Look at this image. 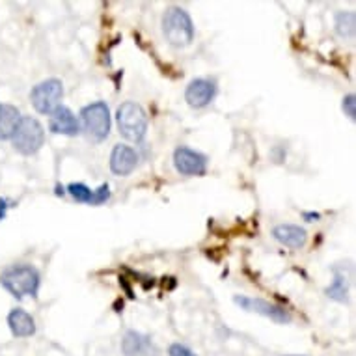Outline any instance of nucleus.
Wrapping results in <instances>:
<instances>
[{
    "label": "nucleus",
    "mask_w": 356,
    "mask_h": 356,
    "mask_svg": "<svg viewBox=\"0 0 356 356\" xmlns=\"http://www.w3.org/2000/svg\"><path fill=\"white\" fill-rule=\"evenodd\" d=\"M108 200H111V187L108 183H103L97 191H94V205L105 204Z\"/></svg>",
    "instance_id": "20"
},
{
    "label": "nucleus",
    "mask_w": 356,
    "mask_h": 356,
    "mask_svg": "<svg viewBox=\"0 0 356 356\" xmlns=\"http://www.w3.org/2000/svg\"><path fill=\"white\" fill-rule=\"evenodd\" d=\"M302 218L306 222H316L321 218V215H319V213H316V211H312V213H302Z\"/></svg>",
    "instance_id": "23"
},
{
    "label": "nucleus",
    "mask_w": 356,
    "mask_h": 356,
    "mask_svg": "<svg viewBox=\"0 0 356 356\" xmlns=\"http://www.w3.org/2000/svg\"><path fill=\"white\" fill-rule=\"evenodd\" d=\"M163 34L172 47H187L194 40V23L187 10L170 6L163 15Z\"/></svg>",
    "instance_id": "2"
},
{
    "label": "nucleus",
    "mask_w": 356,
    "mask_h": 356,
    "mask_svg": "<svg viewBox=\"0 0 356 356\" xmlns=\"http://www.w3.org/2000/svg\"><path fill=\"white\" fill-rule=\"evenodd\" d=\"M8 327L15 338H30L35 334V321L23 308H13L8 314Z\"/></svg>",
    "instance_id": "14"
},
{
    "label": "nucleus",
    "mask_w": 356,
    "mask_h": 356,
    "mask_svg": "<svg viewBox=\"0 0 356 356\" xmlns=\"http://www.w3.org/2000/svg\"><path fill=\"white\" fill-rule=\"evenodd\" d=\"M0 286L19 300L24 297H38L41 286L40 270L29 263L10 265L0 275Z\"/></svg>",
    "instance_id": "1"
},
{
    "label": "nucleus",
    "mask_w": 356,
    "mask_h": 356,
    "mask_svg": "<svg viewBox=\"0 0 356 356\" xmlns=\"http://www.w3.org/2000/svg\"><path fill=\"white\" fill-rule=\"evenodd\" d=\"M8 207H10V205H8L6 200H4V198H2V196H0V222H2V220H4V218H6Z\"/></svg>",
    "instance_id": "22"
},
{
    "label": "nucleus",
    "mask_w": 356,
    "mask_h": 356,
    "mask_svg": "<svg viewBox=\"0 0 356 356\" xmlns=\"http://www.w3.org/2000/svg\"><path fill=\"white\" fill-rule=\"evenodd\" d=\"M286 356H300V355H286Z\"/></svg>",
    "instance_id": "24"
},
{
    "label": "nucleus",
    "mask_w": 356,
    "mask_h": 356,
    "mask_svg": "<svg viewBox=\"0 0 356 356\" xmlns=\"http://www.w3.org/2000/svg\"><path fill=\"white\" fill-rule=\"evenodd\" d=\"M116 123L120 133L127 140L142 142L147 135V114L138 103L135 101H125L118 106L116 111Z\"/></svg>",
    "instance_id": "3"
},
{
    "label": "nucleus",
    "mask_w": 356,
    "mask_h": 356,
    "mask_svg": "<svg viewBox=\"0 0 356 356\" xmlns=\"http://www.w3.org/2000/svg\"><path fill=\"white\" fill-rule=\"evenodd\" d=\"M13 149L21 155H35L45 144V129L32 116H23L12 136Z\"/></svg>",
    "instance_id": "5"
},
{
    "label": "nucleus",
    "mask_w": 356,
    "mask_h": 356,
    "mask_svg": "<svg viewBox=\"0 0 356 356\" xmlns=\"http://www.w3.org/2000/svg\"><path fill=\"white\" fill-rule=\"evenodd\" d=\"M123 356H159L157 345L153 343L147 334L138 330H127L122 339Z\"/></svg>",
    "instance_id": "11"
},
{
    "label": "nucleus",
    "mask_w": 356,
    "mask_h": 356,
    "mask_svg": "<svg viewBox=\"0 0 356 356\" xmlns=\"http://www.w3.org/2000/svg\"><path fill=\"white\" fill-rule=\"evenodd\" d=\"M273 237H275L280 245L291 248V250H298L306 245L308 241V234L306 229L297 226V224H278L273 229Z\"/></svg>",
    "instance_id": "13"
},
{
    "label": "nucleus",
    "mask_w": 356,
    "mask_h": 356,
    "mask_svg": "<svg viewBox=\"0 0 356 356\" xmlns=\"http://www.w3.org/2000/svg\"><path fill=\"white\" fill-rule=\"evenodd\" d=\"M64 97V84L60 79H47L32 88L30 92V103L43 116L53 114L60 106V101Z\"/></svg>",
    "instance_id": "6"
},
{
    "label": "nucleus",
    "mask_w": 356,
    "mask_h": 356,
    "mask_svg": "<svg viewBox=\"0 0 356 356\" xmlns=\"http://www.w3.org/2000/svg\"><path fill=\"white\" fill-rule=\"evenodd\" d=\"M209 159L193 147L179 146L174 152V166L181 175H204L207 172Z\"/></svg>",
    "instance_id": "8"
},
{
    "label": "nucleus",
    "mask_w": 356,
    "mask_h": 356,
    "mask_svg": "<svg viewBox=\"0 0 356 356\" xmlns=\"http://www.w3.org/2000/svg\"><path fill=\"white\" fill-rule=\"evenodd\" d=\"M170 356H198L191 347L183 343H172L168 349Z\"/></svg>",
    "instance_id": "21"
},
{
    "label": "nucleus",
    "mask_w": 356,
    "mask_h": 356,
    "mask_svg": "<svg viewBox=\"0 0 356 356\" xmlns=\"http://www.w3.org/2000/svg\"><path fill=\"white\" fill-rule=\"evenodd\" d=\"M67 193L79 204L94 205V191L88 187V185H84V183H71V185H67Z\"/></svg>",
    "instance_id": "18"
},
{
    "label": "nucleus",
    "mask_w": 356,
    "mask_h": 356,
    "mask_svg": "<svg viewBox=\"0 0 356 356\" xmlns=\"http://www.w3.org/2000/svg\"><path fill=\"white\" fill-rule=\"evenodd\" d=\"M341 108H343L345 116L349 120H355L356 118V97L355 94H349L343 97V103H341Z\"/></svg>",
    "instance_id": "19"
},
{
    "label": "nucleus",
    "mask_w": 356,
    "mask_h": 356,
    "mask_svg": "<svg viewBox=\"0 0 356 356\" xmlns=\"http://www.w3.org/2000/svg\"><path fill=\"white\" fill-rule=\"evenodd\" d=\"M49 131L54 135L76 136L81 135V122L71 108L60 105L53 114H49Z\"/></svg>",
    "instance_id": "10"
},
{
    "label": "nucleus",
    "mask_w": 356,
    "mask_h": 356,
    "mask_svg": "<svg viewBox=\"0 0 356 356\" xmlns=\"http://www.w3.org/2000/svg\"><path fill=\"white\" fill-rule=\"evenodd\" d=\"M336 32L345 40H353L356 30V15L353 12H338L334 17Z\"/></svg>",
    "instance_id": "17"
},
{
    "label": "nucleus",
    "mask_w": 356,
    "mask_h": 356,
    "mask_svg": "<svg viewBox=\"0 0 356 356\" xmlns=\"http://www.w3.org/2000/svg\"><path fill=\"white\" fill-rule=\"evenodd\" d=\"M138 166V153L131 146L116 144L111 153V172L114 175L133 174Z\"/></svg>",
    "instance_id": "12"
},
{
    "label": "nucleus",
    "mask_w": 356,
    "mask_h": 356,
    "mask_svg": "<svg viewBox=\"0 0 356 356\" xmlns=\"http://www.w3.org/2000/svg\"><path fill=\"white\" fill-rule=\"evenodd\" d=\"M216 95V82L213 79H194L188 82L187 90H185V101L188 106L193 108H205L211 101L215 99Z\"/></svg>",
    "instance_id": "9"
},
{
    "label": "nucleus",
    "mask_w": 356,
    "mask_h": 356,
    "mask_svg": "<svg viewBox=\"0 0 356 356\" xmlns=\"http://www.w3.org/2000/svg\"><path fill=\"white\" fill-rule=\"evenodd\" d=\"M81 120H82V129L84 135L88 136V140L99 142L106 140L111 135V111L105 101H95L90 103L81 111Z\"/></svg>",
    "instance_id": "4"
},
{
    "label": "nucleus",
    "mask_w": 356,
    "mask_h": 356,
    "mask_svg": "<svg viewBox=\"0 0 356 356\" xmlns=\"http://www.w3.org/2000/svg\"><path fill=\"white\" fill-rule=\"evenodd\" d=\"M234 302L245 312H252L257 316H263L270 319V321L278 323V325H287L291 323V314L287 312L284 306H278L275 302H269L265 298H254V297H243V295H235Z\"/></svg>",
    "instance_id": "7"
},
{
    "label": "nucleus",
    "mask_w": 356,
    "mask_h": 356,
    "mask_svg": "<svg viewBox=\"0 0 356 356\" xmlns=\"http://www.w3.org/2000/svg\"><path fill=\"white\" fill-rule=\"evenodd\" d=\"M21 118L23 116L17 106L0 103V140H12Z\"/></svg>",
    "instance_id": "15"
},
{
    "label": "nucleus",
    "mask_w": 356,
    "mask_h": 356,
    "mask_svg": "<svg viewBox=\"0 0 356 356\" xmlns=\"http://www.w3.org/2000/svg\"><path fill=\"white\" fill-rule=\"evenodd\" d=\"M325 295L332 298L336 302H347V295H349V282L347 276L341 270L334 269V280L332 284L325 289Z\"/></svg>",
    "instance_id": "16"
}]
</instances>
